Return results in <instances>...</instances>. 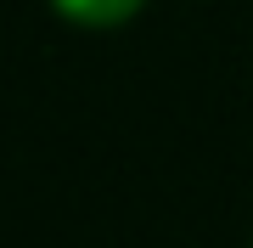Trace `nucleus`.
Here are the masks:
<instances>
[{"label":"nucleus","instance_id":"1","mask_svg":"<svg viewBox=\"0 0 253 248\" xmlns=\"http://www.w3.org/2000/svg\"><path fill=\"white\" fill-rule=\"evenodd\" d=\"M68 23H84V28H113V23H129L146 0H51Z\"/></svg>","mask_w":253,"mask_h":248}]
</instances>
